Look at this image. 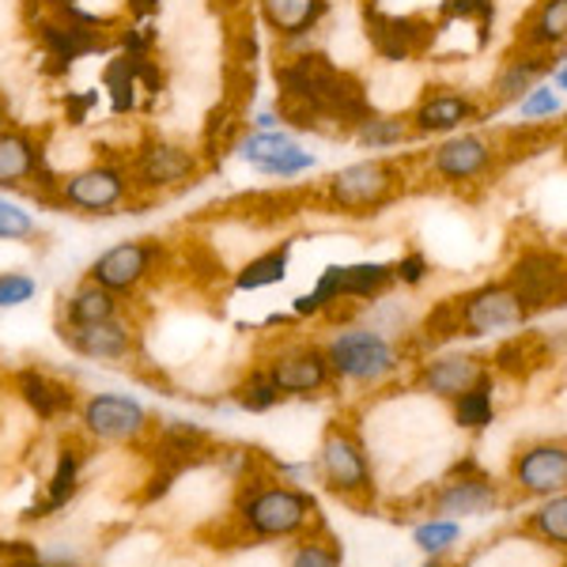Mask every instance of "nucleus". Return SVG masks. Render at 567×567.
<instances>
[{
	"label": "nucleus",
	"instance_id": "obj_1",
	"mask_svg": "<svg viewBox=\"0 0 567 567\" xmlns=\"http://www.w3.org/2000/svg\"><path fill=\"white\" fill-rule=\"evenodd\" d=\"M277 117L296 133H322L349 141L371 114L368 87L322 50H299L277 65Z\"/></svg>",
	"mask_w": 567,
	"mask_h": 567
},
{
	"label": "nucleus",
	"instance_id": "obj_2",
	"mask_svg": "<svg viewBox=\"0 0 567 567\" xmlns=\"http://www.w3.org/2000/svg\"><path fill=\"white\" fill-rule=\"evenodd\" d=\"M409 163L401 155H371V159L349 163V167L333 171L322 186L315 189V205H322L333 216L349 219H368L386 213L390 205H398L409 189Z\"/></svg>",
	"mask_w": 567,
	"mask_h": 567
},
{
	"label": "nucleus",
	"instance_id": "obj_3",
	"mask_svg": "<svg viewBox=\"0 0 567 567\" xmlns=\"http://www.w3.org/2000/svg\"><path fill=\"white\" fill-rule=\"evenodd\" d=\"M130 167V186H133V205H148L155 197L178 194L205 178V159L197 148L167 136H144L136 148L125 155Z\"/></svg>",
	"mask_w": 567,
	"mask_h": 567
},
{
	"label": "nucleus",
	"instance_id": "obj_4",
	"mask_svg": "<svg viewBox=\"0 0 567 567\" xmlns=\"http://www.w3.org/2000/svg\"><path fill=\"white\" fill-rule=\"evenodd\" d=\"M50 208L58 213H84V216H114L122 208H133V186L125 155H103L80 171L58 178V194Z\"/></svg>",
	"mask_w": 567,
	"mask_h": 567
},
{
	"label": "nucleus",
	"instance_id": "obj_5",
	"mask_svg": "<svg viewBox=\"0 0 567 567\" xmlns=\"http://www.w3.org/2000/svg\"><path fill=\"white\" fill-rule=\"evenodd\" d=\"M427 178L443 182L451 189H470V186H492V178H499L503 171V152H499V133L484 130H458L435 144L424 155Z\"/></svg>",
	"mask_w": 567,
	"mask_h": 567
},
{
	"label": "nucleus",
	"instance_id": "obj_6",
	"mask_svg": "<svg viewBox=\"0 0 567 567\" xmlns=\"http://www.w3.org/2000/svg\"><path fill=\"white\" fill-rule=\"evenodd\" d=\"M310 523H318V507L307 492L291 484L254 481L239 496V526L243 534L272 542V537H296Z\"/></svg>",
	"mask_w": 567,
	"mask_h": 567
},
{
	"label": "nucleus",
	"instance_id": "obj_7",
	"mask_svg": "<svg viewBox=\"0 0 567 567\" xmlns=\"http://www.w3.org/2000/svg\"><path fill=\"white\" fill-rule=\"evenodd\" d=\"M393 261H355V265H326L322 277H318L315 288L307 296L296 299V318H315V315H329L333 307L344 303H371V299H382L393 288Z\"/></svg>",
	"mask_w": 567,
	"mask_h": 567
},
{
	"label": "nucleus",
	"instance_id": "obj_8",
	"mask_svg": "<svg viewBox=\"0 0 567 567\" xmlns=\"http://www.w3.org/2000/svg\"><path fill=\"white\" fill-rule=\"evenodd\" d=\"M322 349L333 379L360 382V386H379V382L393 379L409 360L405 349H398L379 329H341Z\"/></svg>",
	"mask_w": 567,
	"mask_h": 567
},
{
	"label": "nucleus",
	"instance_id": "obj_9",
	"mask_svg": "<svg viewBox=\"0 0 567 567\" xmlns=\"http://www.w3.org/2000/svg\"><path fill=\"white\" fill-rule=\"evenodd\" d=\"M503 284L515 291L526 318L545 315V310H560L567 296L564 250H556V246H523V250L511 258Z\"/></svg>",
	"mask_w": 567,
	"mask_h": 567
},
{
	"label": "nucleus",
	"instance_id": "obj_10",
	"mask_svg": "<svg viewBox=\"0 0 567 567\" xmlns=\"http://www.w3.org/2000/svg\"><path fill=\"white\" fill-rule=\"evenodd\" d=\"M163 265H167V239H155V235H148V239H125L87 265V280L103 284L114 296H133Z\"/></svg>",
	"mask_w": 567,
	"mask_h": 567
},
{
	"label": "nucleus",
	"instance_id": "obj_11",
	"mask_svg": "<svg viewBox=\"0 0 567 567\" xmlns=\"http://www.w3.org/2000/svg\"><path fill=\"white\" fill-rule=\"evenodd\" d=\"M318 470L322 481L329 484V492H337L341 499L360 503L374 496V481H371V465L363 454V443L355 439V432L341 420L326 427L322 435V451H318Z\"/></svg>",
	"mask_w": 567,
	"mask_h": 567
},
{
	"label": "nucleus",
	"instance_id": "obj_12",
	"mask_svg": "<svg viewBox=\"0 0 567 567\" xmlns=\"http://www.w3.org/2000/svg\"><path fill=\"white\" fill-rule=\"evenodd\" d=\"M363 31H368L371 50L382 61H416L432 50L435 23L432 16H393L382 12L379 0H363Z\"/></svg>",
	"mask_w": 567,
	"mask_h": 567
},
{
	"label": "nucleus",
	"instance_id": "obj_13",
	"mask_svg": "<svg viewBox=\"0 0 567 567\" xmlns=\"http://www.w3.org/2000/svg\"><path fill=\"white\" fill-rule=\"evenodd\" d=\"M409 130H413L416 141H427V136H451L465 130V125H481L488 122L484 117V103L477 95L462 87H424V95L416 99L413 110H409Z\"/></svg>",
	"mask_w": 567,
	"mask_h": 567
},
{
	"label": "nucleus",
	"instance_id": "obj_14",
	"mask_svg": "<svg viewBox=\"0 0 567 567\" xmlns=\"http://www.w3.org/2000/svg\"><path fill=\"white\" fill-rule=\"evenodd\" d=\"M235 155L243 163H250L258 175H269V178H299L315 167V155H310L303 144L296 141L291 133L284 130H254L235 141Z\"/></svg>",
	"mask_w": 567,
	"mask_h": 567
},
{
	"label": "nucleus",
	"instance_id": "obj_15",
	"mask_svg": "<svg viewBox=\"0 0 567 567\" xmlns=\"http://www.w3.org/2000/svg\"><path fill=\"white\" fill-rule=\"evenodd\" d=\"M80 424L91 439H103V443H136L152 427V416L141 401L125 393H95L80 405Z\"/></svg>",
	"mask_w": 567,
	"mask_h": 567
},
{
	"label": "nucleus",
	"instance_id": "obj_16",
	"mask_svg": "<svg viewBox=\"0 0 567 567\" xmlns=\"http://www.w3.org/2000/svg\"><path fill=\"white\" fill-rule=\"evenodd\" d=\"M458 315H462V337H488L503 333V329H518L526 322V310L515 299V291L503 280L481 284V288L458 296Z\"/></svg>",
	"mask_w": 567,
	"mask_h": 567
},
{
	"label": "nucleus",
	"instance_id": "obj_17",
	"mask_svg": "<svg viewBox=\"0 0 567 567\" xmlns=\"http://www.w3.org/2000/svg\"><path fill=\"white\" fill-rule=\"evenodd\" d=\"M261 368L284 398L288 393L310 398V393H322L333 386V371H329L322 344H288V349L272 352L269 363H261Z\"/></svg>",
	"mask_w": 567,
	"mask_h": 567
},
{
	"label": "nucleus",
	"instance_id": "obj_18",
	"mask_svg": "<svg viewBox=\"0 0 567 567\" xmlns=\"http://www.w3.org/2000/svg\"><path fill=\"white\" fill-rule=\"evenodd\" d=\"M564 58V50H545V53H511L499 61L496 76H492V87L488 95L481 99L484 103V117L499 114V110L515 106L518 99L526 95V91H534L542 80L553 72L556 61Z\"/></svg>",
	"mask_w": 567,
	"mask_h": 567
},
{
	"label": "nucleus",
	"instance_id": "obj_19",
	"mask_svg": "<svg viewBox=\"0 0 567 567\" xmlns=\"http://www.w3.org/2000/svg\"><path fill=\"white\" fill-rule=\"evenodd\" d=\"M496 507H499V488L484 477L477 462H462L432 496L435 515H451V518L488 515V511H496Z\"/></svg>",
	"mask_w": 567,
	"mask_h": 567
},
{
	"label": "nucleus",
	"instance_id": "obj_20",
	"mask_svg": "<svg viewBox=\"0 0 567 567\" xmlns=\"http://www.w3.org/2000/svg\"><path fill=\"white\" fill-rule=\"evenodd\" d=\"M152 454H155V473H167V477L178 481L182 473L194 470V465L213 462L219 451L205 427L186 424V420H167V424L159 427V435H155Z\"/></svg>",
	"mask_w": 567,
	"mask_h": 567
},
{
	"label": "nucleus",
	"instance_id": "obj_21",
	"mask_svg": "<svg viewBox=\"0 0 567 567\" xmlns=\"http://www.w3.org/2000/svg\"><path fill=\"white\" fill-rule=\"evenodd\" d=\"M50 159L45 152V136L31 125H8L0 130V189H16V194H27L31 189V178L42 163Z\"/></svg>",
	"mask_w": 567,
	"mask_h": 567
},
{
	"label": "nucleus",
	"instance_id": "obj_22",
	"mask_svg": "<svg viewBox=\"0 0 567 567\" xmlns=\"http://www.w3.org/2000/svg\"><path fill=\"white\" fill-rule=\"evenodd\" d=\"M511 477L529 496H556L567 484V446L560 439H545V443H529L515 454Z\"/></svg>",
	"mask_w": 567,
	"mask_h": 567
},
{
	"label": "nucleus",
	"instance_id": "obj_23",
	"mask_svg": "<svg viewBox=\"0 0 567 567\" xmlns=\"http://www.w3.org/2000/svg\"><path fill=\"white\" fill-rule=\"evenodd\" d=\"M61 341L69 344L84 360H103V363H122L136 355V329L125 318H110V322H91V326H58Z\"/></svg>",
	"mask_w": 567,
	"mask_h": 567
},
{
	"label": "nucleus",
	"instance_id": "obj_24",
	"mask_svg": "<svg viewBox=\"0 0 567 567\" xmlns=\"http://www.w3.org/2000/svg\"><path fill=\"white\" fill-rule=\"evenodd\" d=\"M258 12L284 45L299 50L329 16V0H258Z\"/></svg>",
	"mask_w": 567,
	"mask_h": 567
},
{
	"label": "nucleus",
	"instance_id": "obj_25",
	"mask_svg": "<svg viewBox=\"0 0 567 567\" xmlns=\"http://www.w3.org/2000/svg\"><path fill=\"white\" fill-rule=\"evenodd\" d=\"M484 374H492L488 363L481 355H435V360H424L416 371V386L435 393L443 401H454L458 393H465L470 386H477Z\"/></svg>",
	"mask_w": 567,
	"mask_h": 567
},
{
	"label": "nucleus",
	"instance_id": "obj_26",
	"mask_svg": "<svg viewBox=\"0 0 567 567\" xmlns=\"http://www.w3.org/2000/svg\"><path fill=\"white\" fill-rule=\"evenodd\" d=\"M16 393H20L23 405L39 420H45V424L76 413V393H72L69 382L53 379V374L42 368L16 371Z\"/></svg>",
	"mask_w": 567,
	"mask_h": 567
},
{
	"label": "nucleus",
	"instance_id": "obj_27",
	"mask_svg": "<svg viewBox=\"0 0 567 567\" xmlns=\"http://www.w3.org/2000/svg\"><path fill=\"white\" fill-rule=\"evenodd\" d=\"M564 42H567V0H537L526 20L518 23L511 53L564 50Z\"/></svg>",
	"mask_w": 567,
	"mask_h": 567
},
{
	"label": "nucleus",
	"instance_id": "obj_28",
	"mask_svg": "<svg viewBox=\"0 0 567 567\" xmlns=\"http://www.w3.org/2000/svg\"><path fill=\"white\" fill-rule=\"evenodd\" d=\"M84 458H87L84 446L72 443V439L61 446L58 465H53V477H50V484H45V499H39L34 507H27L23 523H39V518H50L53 511L69 507V499L76 496V488H80V470H84Z\"/></svg>",
	"mask_w": 567,
	"mask_h": 567
},
{
	"label": "nucleus",
	"instance_id": "obj_29",
	"mask_svg": "<svg viewBox=\"0 0 567 567\" xmlns=\"http://www.w3.org/2000/svg\"><path fill=\"white\" fill-rule=\"evenodd\" d=\"M488 363L499 374H507V379H529V374H537L553 363V341L537 333V329L515 333V337H507V341H499V349L492 352Z\"/></svg>",
	"mask_w": 567,
	"mask_h": 567
},
{
	"label": "nucleus",
	"instance_id": "obj_30",
	"mask_svg": "<svg viewBox=\"0 0 567 567\" xmlns=\"http://www.w3.org/2000/svg\"><path fill=\"white\" fill-rule=\"evenodd\" d=\"M125 299L106 291L103 284L84 280L72 296H65L58 326H91V322H110V318H125Z\"/></svg>",
	"mask_w": 567,
	"mask_h": 567
},
{
	"label": "nucleus",
	"instance_id": "obj_31",
	"mask_svg": "<svg viewBox=\"0 0 567 567\" xmlns=\"http://www.w3.org/2000/svg\"><path fill=\"white\" fill-rule=\"evenodd\" d=\"M349 141H355L360 148H368V152L390 155L393 148H401V144H416V136H413V130H409L405 114H374V110H371V114L352 130Z\"/></svg>",
	"mask_w": 567,
	"mask_h": 567
},
{
	"label": "nucleus",
	"instance_id": "obj_32",
	"mask_svg": "<svg viewBox=\"0 0 567 567\" xmlns=\"http://www.w3.org/2000/svg\"><path fill=\"white\" fill-rule=\"evenodd\" d=\"M291 250H296V239H280L277 246L261 250L258 258H250L239 269L235 277V288L239 291H261V288H272L288 277V265H291Z\"/></svg>",
	"mask_w": 567,
	"mask_h": 567
},
{
	"label": "nucleus",
	"instance_id": "obj_33",
	"mask_svg": "<svg viewBox=\"0 0 567 567\" xmlns=\"http://www.w3.org/2000/svg\"><path fill=\"white\" fill-rule=\"evenodd\" d=\"M458 337H462L458 296H451V299H439V303H432V310L424 315V322L416 326L413 349L416 352H435V349H443V344L458 341Z\"/></svg>",
	"mask_w": 567,
	"mask_h": 567
},
{
	"label": "nucleus",
	"instance_id": "obj_34",
	"mask_svg": "<svg viewBox=\"0 0 567 567\" xmlns=\"http://www.w3.org/2000/svg\"><path fill=\"white\" fill-rule=\"evenodd\" d=\"M492 420H496V386H492V374H484L477 386L454 398V424L465 432H484Z\"/></svg>",
	"mask_w": 567,
	"mask_h": 567
},
{
	"label": "nucleus",
	"instance_id": "obj_35",
	"mask_svg": "<svg viewBox=\"0 0 567 567\" xmlns=\"http://www.w3.org/2000/svg\"><path fill=\"white\" fill-rule=\"evenodd\" d=\"M103 91L110 99V110H114L117 117H125V114H133V110H136V91H141V84H136L133 61L125 58V53H114V58L106 61Z\"/></svg>",
	"mask_w": 567,
	"mask_h": 567
},
{
	"label": "nucleus",
	"instance_id": "obj_36",
	"mask_svg": "<svg viewBox=\"0 0 567 567\" xmlns=\"http://www.w3.org/2000/svg\"><path fill=\"white\" fill-rule=\"evenodd\" d=\"M526 534L542 537V542L556 545V548L567 542V496H564V492L548 496L542 507L526 518Z\"/></svg>",
	"mask_w": 567,
	"mask_h": 567
},
{
	"label": "nucleus",
	"instance_id": "obj_37",
	"mask_svg": "<svg viewBox=\"0 0 567 567\" xmlns=\"http://www.w3.org/2000/svg\"><path fill=\"white\" fill-rule=\"evenodd\" d=\"M458 20L477 27V39L484 45L488 42L492 23H496V0H443V4H439V27L458 23Z\"/></svg>",
	"mask_w": 567,
	"mask_h": 567
},
{
	"label": "nucleus",
	"instance_id": "obj_38",
	"mask_svg": "<svg viewBox=\"0 0 567 567\" xmlns=\"http://www.w3.org/2000/svg\"><path fill=\"white\" fill-rule=\"evenodd\" d=\"M231 393H235V401H239L246 413H265V409H272L284 398V393L272 386L269 374H265V368H254Z\"/></svg>",
	"mask_w": 567,
	"mask_h": 567
},
{
	"label": "nucleus",
	"instance_id": "obj_39",
	"mask_svg": "<svg viewBox=\"0 0 567 567\" xmlns=\"http://www.w3.org/2000/svg\"><path fill=\"white\" fill-rule=\"evenodd\" d=\"M34 239H42L39 219L27 213L23 205L0 197V243H34Z\"/></svg>",
	"mask_w": 567,
	"mask_h": 567
},
{
	"label": "nucleus",
	"instance_id": "obj_40",
	"mask_svg": "<svg viewBox=\"0 0 567 567\" xmlns=\"http://www.w3.org/2000/svg\"><path fill=\"white\" fill-rule=\"evenodd\" d=\"M515 110H518V117H523V122H560L564 95H560V91H553V87L537 84L534 91H526V95L518 99Z\"/></svg>",
	"mask_w": 567,
	"mask_h": 567
},
{
	"label": "nucleus",
	"instance_id": "obj_41",
	"mask_svg": "<svg viewBox=\"0 0 567 567\" xmlns=\"http://www.w3.org/2000/svg\"><path fill=\"white\" fill-rule=\"evenodd\" d=\"M288 567H341V545L322 529V537H303Z\"/></svg>",
	"mask_w": 567,
	"mask_h": 567
},
{
	"label": "nucleus",
	"instance_id": "obj_42",
	"mask_svg": "<svg viewBox=\"0 0 567 567\" xmlns=\"http://www.w3.org/2000/svg\"><path fill=\"white\" fill-rule=\"evenodd\" d=\"M458 537H462V526L454 523V518H432V523L413 529V542L424 548L427 556H443Z\"/></svg>",
	"mask_w": 567,
	"mask_h": 567
},
{
	"label": "nucleus",
	"instance_id": "obj_43",
	"mask_svg": "<svg viewBox=\"0 0 567 567\" xmlns=\"http://www.w3.org/2000/svg\"><path fill=\"white\" fill-rule=\"evenodd\" d=\"M39 296V280L27 277V272H0V310L23 307Z\"/></svg>",
	"mask_w": 567,
	"mask_h": 567
},
{
	"label": "nucleus",
	"instance_id": "obj_44",
	"mask_svg": "<svg viewBox=\"0 0 567 567\" xmlns=\"http://www.w3.org/2000/svg\"><path fill=\"white\" fill-rule=\"evenodd\" d=\"M427 272H432V265H427V258L420 250H409V254H401V258L393 261V280L405 284V288H416V284H424Z\"/></svg>",
	"mask_w": 567,
	"mask_h": 567
},
{
	"label": "nucleus",
	"instance_id": "obj_45",
	"mask_svg": "<svg viewBox=\"0 0 567 567\" xmlns=\"http://www.w3.org/2000/svg\"><path fill=\"white\" fill-rule=\"evenodd\" d=\"M99 106V91H69L65 95V122L69 125H87V114Z\"/></svg>",
	"mask_w": 567,
	"mask_h": 567
},
{
	"label": "nucleus",
	"instance_id": "obj_46",
	"mask_svg": "<svg viewBox=\"0 0 567 567\" xmlns=\"http://www.w3.org/2000/svg\"><path fill=\"white\" fill-rule=\"evenodd\" d=\"M125 8H130V20L136 23H148L152 16H159V0H125Z\"/></svg>",
	"mask_w": 567,
	"mask_h": 567
},
{
	"label": "nucleus",
	"instance_id": "obj_47",
	"mask_svg": "<svg viewBox=\"0 0 567 567\" xmlns=\"http://www.w3.org/2000/svg\"><path fill=\"white\" fill-rule=\"evenodd\" d=\"M0 567H69V564H53V560H42L39 553H31V556H16V560H4Z\"/></svg>",
	"mask_w": 567,
	"mask_h": 567
},
{
	"label": "nucleus",
	"instance_id": "obj_48",
	"mask_svg": "<svg viewBox=\"0 0 567 567\" xmlns=\"http://www.w3.org/2000/svg\"><path fill=\"white\" fill-rule=\"evenodd\" d=\"M545 80H553V84H548V87H553V91H560V95H564V91H567V61H564V58L556 61L553 72H548Z\"/></svg>",
	"mask_w": 567,
	"mask_h": 567
},
{
	"label": "nucleus",
	"instance_id": "obj_49",
	"mask_svg": "<svg viewBox=\"0 0 567 567\" xmlns=\"http://www.w3.org/2000/svg\"><path fill=\"white\" fill-rule=\"evenodd\" d=\"M254 125H258V130H280V117L272 114V110H261V114L254 117Z\"/></svg>",
	"mask_w": 567,
	"mask_h": 567
},
{
	"label": "nucleus",
	"instance_id": "obj_50",
	"mask_svg": "<svg viewBox=\"0 0 567 567\" xmlns=\"http://www.w3.org/2000/svg\"><path fill=\"white\" fill-rule=\"evenodd\" d=\"M12 125V103H8V95L0 91V130H8Z\"/></svg>",
	"mask_w": 567,
	"mask_h": 567
},
{
	"label": "nucleus",
	"instance_id": "obj_51",
	"mask_svg": "<svg viewBox=\"0 0 567 567\" xmlns=\"http://www.w3.org/2000/svg\"><path fill=\"white\" fill-rule=\"evenodd\" d=\"M424 567H446V564H443V560H439V556H432V560H427Z\"/></svg>",
	"mask_w": 567,
	"mask_h": 567
}]
</instances>
